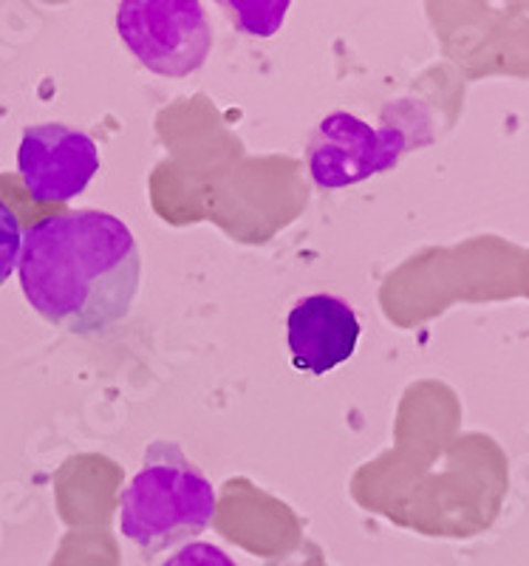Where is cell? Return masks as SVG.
I'll use <instances>...</instances> for the list:
<instances>
[{"label": "cell", "mask_w": 529, "mask_h": 566, "mask_svg": "<svg viewBox=\"0 0 529 566\" xmlns=\"http://www.w3.org/2000/svg\"><path fill=\"white\" fill-rule=\"evenodd\" d=\"M18 277L43 321L74 335H99L130 315L142 252L130 227L110 212H60L23 232Z\"/></svg>", "instance_id": "cell-1"}, {"label": "cell", "mask_w": 529, "mask_h": 566, "mask_svg": "<svg viewBox=\"0 0 529 566\" xmlns=\"http://www.w3.org/2000/svg\"><path fill=\"white\" fill-rule=\"evenodd\" d=\"M215 515V488L176 442L156 439L119 499V533L145 555L165 553L204 533Z\"/></svg>", "instance_id": "cell-2"}, {"label": "cell", "mask_w": 529, "mask_h": 566, "mask_svg": "<svg viewBox=\"0 0 529 566\" xmlns=\"http://www.w3.org/2000/svg\"><path fill=\"white\" fill-rule=\"evenodd\" d=\"M117 32L145 69L170 80L190 77L213 49V29L195 0H125Z\"/></svg>", "instance_id": "cell-3"}, {"label": "cell", "mask_w": 529, "mask_h": 566, "mask_svg": "<svg viewBox=\"0 0 529 566\" xmlns=\"http://www.w3.org/2000/svg\"><path fill=\"white\" fill-rule=\"evenodd\" d=\"M416 130L411 125L385 123L368 125L349 111L324 116L309 142V174L317 187L340 190L396 168V161L411 150Z\"/></svg>", "instance_id": "cell-4"}, {"label": "cell", "mask_w": 529, "mask_h": 566, "mask_svg": "<svg viewBox=\"0 0 529 566\" xmlns=\"http://www.w3.org/2000/svg\"><path fill=\"white\" fill-rule=\"evenodd\" d=\"M99 148L85 130L60 123L32 125L18 148V174L40 205H63L85 193L99 174Z\"/></svg>", "instance_id": "cell-5"}, {"label": "cell", "mask_w": 529, "mask_h": 566, "mask_svg": "<svg viewBox=\"0 0 529 566\" xmlns=\"http://www.w3.org/2000/svg\"><path fill=\"white\" fill-rule=\"evenodd\" d=\"M286 340L297 371L324 377L355 354L360 317L342 297L309 295L292 306Z\"/></svg>", "instance_id": "cell-6"}, {"label": "cell", "mask_w": 529, "mask_h": 566, "mask_svg": "<svg viewBox=\"0 0 529 566\" xmlns=\"http://www.w3.org/2000/svg\"><path fill=\"white\" fill-rule=\"evenodd\" d=\"M20 247H23V230H20L18 216L0 199V286L18 270Z\"/></svg>", "instance_id": "cell-7"}, {"label": "cell", "mask_w": 529, "mask_h": 566, "mask_svg": "<svg viewBox=\"0 0 529 566\" xmlns=\"http://www.w3.org/2000/svg\"><path fill=\"white\" fill-rule=\"evenodd\" d=\"M162 566H239L230 555L215 544L207 541H190L181 549H176Z\"/></svg>", "instance_id": "cell-8"}]
</instances>
